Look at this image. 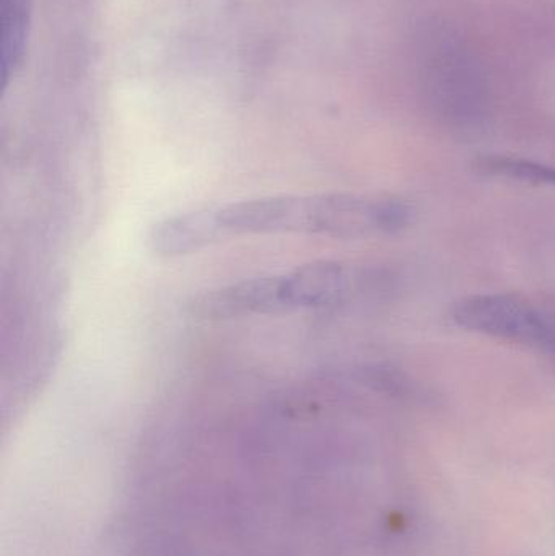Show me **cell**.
I'll list each match as a JSON object with an SVG mask.
<instances>
[{
	"label": "cell",
	"instance_id": "cell-4",
	"mask_svg": "<svg viewBox=\"0 0 555 556\" xmlns=\"http://www.w3.org/2000/svg\"><path fill=\"white\" fill-rule=\"evenodd\" d=\"M476 172L492 178L514 179L530 185L555 186V166L507 155L479 156Z\"/></svg>",
	"mask_w": 555,
	"mask_h": 556
},
{
	"label": "cell",
	"instance_id": "cell-2",
	"mask_svg": "<svg viewBox=\"0 0 555 556\" xmlns=\"http://www.w3.org/2000/svg\"><path fill=\"white\" fill-rule=\"evenodd\" d=\"M413 205L398 195L329 192L310 195V235L361 240L396 235L413 224Z\"/></svg>",
	"mask_w": 555,
	"mask_h": 556
},
{
	"label": "cell",
	"instance_id": "cell-3",
	"mask_svg": "<svg viewBox=\"0 0 555 556\" xmlns=\"http://www.w3.org/2000/svg\"><path fill=\"white\" fill-rule=\"evenodd\" d=\"M450 319L472 332L510 342L547 345L555 339L554 327L530 301L507 293H482L453 303Z\"/></svg>",
	"mask_w": 555,
	"mask_h": 556
},
{
	"label": "cell",
	"instance_id": "cell-5",
	"mask_svg": "<svg viewBox=\"0 0 555 556\" xmlns=\"http://www.w3.org/2000/svg\"><path fill=\"white\" fill-rule=\"evenodd\" d=\"M2 71L7 77L22 55L28 0H2Z\"/></svg>",
	"mask_w": 555,
	"mask_h": 556
},
{
	"label": "cell",
	"instance_id": "cell-1",
	"mask_svg": "<svg viewBox=\"0 0 555 556\" xmlns=\"http://www.w3.org/2000/svg\"><path fill=\"white\" fill-rule=\"evenodd\" d=\"M370 273L341 261H316L289 273L244 278L194 294L186 304L199 320H228L264 314L342 306L367 291Z\"/></svg>",
	"mask_w": 555,
	"mask_h": 556
}]
</instances>
